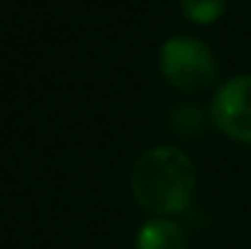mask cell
Here are the masks:
<instances>
[{
	"label": "cell",
	"mask_w": 251,
	"mask_h": 249,
	"mask_svg": "<svg viewBox=\"0 0 251 249\" xmlns=\"http://www.w3.org/2000/svg\"><path fill=\"white\" fill-rule=\"evenodd\" d=\"M207 115L225 137L251 147V74L222 83L212 95Z\"/></svg>",
	"instance_id": "cell-3"
},
{
	"label": "cell",
	"mask_w": 251,
	"mask_h": 249,
	"mask_svg": "<svg viewBox=\"0 0 251 249\" xmlns=\"http://www.w3.org/2000/svg\"><path fill=\"white\" fill-rule=\"evenodd\" d=\"M134 200L154 218H173L193 205L198 176L185 152L171 144L147 149L129 176Z\"/></svg>",
	"instance_id": "cell-1"
},
{
	"label": "cell",
	"mask_w": 251,
	"mask_h": 249,
	"mask_svg": "<svg viewBox=\"0 0 251 249\" xmlns=\"http://www.w3.org/2000/svg\"><path fill=\"white\" fill-rule=\"evenodd\" d=\"M227 0H180L183 15L195 25H212L225 15Z\"/></svg>",
	"instance_id": "cell-5"
},
{
	"label": "cell",
	"mask_w": 251,
	"mask_h": 249,
	"mask_svg": "<svg viewBox=\"0 0 251 249\" xmlns=\"http://www.w3.org/2000/svg\"><path fill=\"white\" fill-rule=\"evenodd\" d=\"M159 71L176 90L198 93L215 83L217 61L205 42L195 37H171L161 44Z\"/></svg>",
	"instance_id": "cell-2"
},
{
	"label": "cell",
	"mask_w": 251,
	"mask_h": 249,
	"mask_svg": "<svg viewBox=\"0 0 251 249\" xmlns=\"http://www.w3.org/2000/svg\"><path fill=\"white\" fill-rule=\"evenodd\" d=\"M171 125L183 132L185 137H190L195 130H200L202 125V112L195 108V105H178L171 110Z\"/></svg>",
	"instance_id": "cell-6"
},
{
	"label": "cell",
	"mask_w": 251,
	"mask_h": 249,
	"mask_svg": "<svg viewBox=\"0 0 251 249\" xmlns=\"http://www.w3.org/2000/svg\"><path fill=\"white\" fill-rule=\"evenodd\" d=\"M134 249H188V235L173 218H151L137 230Z\"/></svg>",
	"instance_id": "cell-4"
}]
</instances>
